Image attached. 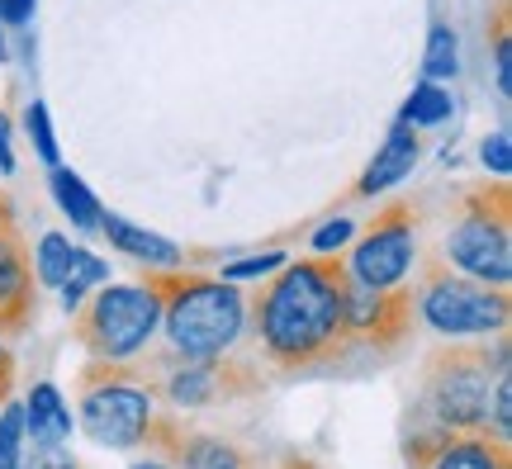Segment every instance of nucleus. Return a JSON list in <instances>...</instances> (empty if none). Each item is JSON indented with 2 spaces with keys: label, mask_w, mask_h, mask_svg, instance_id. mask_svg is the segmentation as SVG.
Segmentation results:
<instances>
[{
  "label": "nucleus",
  "mask_w": 512,
  "mask_h": 469,
  "mask_svg": "<svg viewBox=\"0 0 512 469\" xmlns=\"http://www.w3.org/2000/svg\"><path fill=\"white\" fill-rule=\"evenodd\" d=\"M347 261L342 256H304L285 261L280 275L252 299V323L261 356L275 370H332L351 361V337L342 318V294H347Z\"/></svg>",
  "instance_id": "f257e3e1"
},
{
  "label": "nucleus",
  "mask_w": 512,
  "mask_h": 469,
  "mask_svg": "<svg viewBox=\"0 0 512 469\" xmlns=\"http://www.w3.org/2000/svg\"><path fill=\"white\" fill-rule=\"evenodd\" d=\"M162 299V327L176 356H223L247 332V299L233 280L195 271H152L143 266V280Z\"/></svg>",
  "instance_id": "f03ea898"
},
{
  "label": "nucleus",
  "mask_w": 512,
  "mask_h": 469,
  "mask_svg": "<svg viewBox=\"0 0 512 469\" xmlns=\"http://www.w3.org/2000/svg\"><path fill=\"white\" fill-rule=\"evenodd\" d=\"M508 370V332L498 337V356L489 365V346L479 337L441 346L422 361L418 413L446 432H489V379Z\"/></svg>",
  "instance_id": "7ed1b4c3"
},
{
  "label": "nucleus",
  "mask_w": 512,
  "mask_h": 469,
  "mask_svg": "<svg viewBox=\"0 0 512 469\" xmlns=\"http://www.w3.org/2000/svg\"><path fill=\"white\" fill-rule=\"evenodd\" d=\"M81 408L76 422L105 451H133L143 446L157 417V394L143 384V365L128 361H91L76 375Z\"/></svg>",
  "instance_id": "20e7f679"
},
{
  "label": "nucleus",
  "mask_w": 512,
  "mask_h": 469,
  "mask_svg": "<svg viewBox=\"0 0 512 469\" xmlns=\"http://www.w3.org/2000/svg\"><path fill=\"white\" fill-rule=\"evenodd\" d=\"M413 294H418L413 308L422 313V323L432 327L437 337H446V342L508 332V318H512L508 289L460 275L446 256H427L422 261V280Z\"/></svg>",
  "instance_id": "39448f33"
},
{
  "label": "nucleus",
  "mask_w": 512,
  "mask_h": 469,
  "mask_svg": "<svg viewBox=\"0 0 512 469\" xmlns=\"http://www.w3.org/2000/svg\"><path fill=\"white\" fill-rule=\"evenodd\" d=\"M76 342L91 351V361H133L162 327V299L147 285H95V294L81 299Z\"/></svg>",
  "instance_id": "423d86ee"
},
{
  "label": "nucleus",
  "mask_w": 512,
  "mask_h": 469,
  "mask_svg": "<svg viewBox=\"0 0 512 469\" xmlns=\"http://www.w3.org/2000/svg\"><path fill=\"white\" fill-rule=\"evenodd\" d=\"M446 256L460 275L503 285L512 280V185L484 181L465 195V214L446 237Z\"/></svg>",
  "instance_id": "0eeeda50"
},
{
  "label": "nucleus",
  "mask_w": 512,
  "mask_h": 469,
  "mask_svg": "<svg viewBox=\"0 0 512 469\" xmlns=\"http://www.w3.org/2000/svg\"><path fill=\"white\" fill-rule=\"evenodd\" d=\"M418 261V204L413 199H389L380 214L370 218L361 242L351 247L347 271L356 285L394 289L413 275Z\"/></svg>",
  "instance_id": "6e6552de"
},
{
  "label": "nucleus",
  "mask_w": 512,
  "mask_h": 469,
  "mask_svg": "<svg viewBox=\"0 0 512 469\" xmlns=\"http://www.w3.org/2000/svg\"><path fill=\"white\" fill-rule=\"evenodd\" d=\"M143 384L171 408H209V403H228V398L261 394L266 379L252 365L228 361L223 356H181V365H162V375H143Z\"/></svg>",
  "instance_id": "1a4fd4ad"
},
{
  "label": "nucleus",
  "mask_w": 512,
  "mask_h": 469,
  "mask_svg": "<svg viewBox=\"0 0 512 469\" xmlns=\"http://www.w3.org/2000/svg\"><path fill=\"white\" fill-rule=\"evenodd\" d=\"M413 289H370L347 280L342 294V318H347V337L356 351H375V356H394L408 346L413 332Z\"/></svg>",
  "instance_id": "9d476101"
},
{
  "label": "nucleus",
  "mask_w": 512,
  "mask_h": 469,
  "mask_svg": "<svg viewBox=\"0 0 512 469\" xmlns=\"http://www.w3.org/2000/svg\"><path fill=\"white\" fill-rule=\"evenodd\" d=\"M38 313V294H34V261L24 247L19 223H0V337H19L29 332Z\"/></svg>",
  "instance_id": "9b49d317"
},
{
  "label": "nucleus",
  "mask_w": 512,
  "mask_h": 469,
  "mask_svg": "<svg viewBox=\"0 0 512 469\" xmlns=\"http://www.w3.org/2000/svg\"><path fill=\"white\" fill-rule=\"evenodd\" d=\"M422 162V133L408 119H394L389 138L380 143V152L370 157V166L361 171V181L347 190V199H375L384 190H394L399 181L413 176V166Z\"/></svg>",
  "instance_id": "f8f14e48"
},
{
  "label": "nucleus",
  "mask_w": 512,
  "mask_h": 469,
  "mask_svg": "<svg viewBox=\"0 0 512 469\" xmlns=\"http://www.w3.org/2000/svg\"><path fill=\"white\" fill-rule=\"evenodd\" d=\"M413 469H512V451L494 432H446Z\"/></svg>",
  "instance_id": "ddd939ff"
},
{
  "label": "nucleus",
  "mask_w": 512,
  "mask_h": 469,
  "mask_svg": "<svg viewBox=\"0 0 512 469\" xmlns=\"http://www.w3.org/2000/svg\"><path fill=\"white\" fill-rule=\"evenodd\" d=\"M100 228H105V237H110L114 252L128 256V261H138V266H152V271H176V266L190 261L171 237L147 233V228H138V223H128V218H119V214H100Z\"/></svg>",
  "instance_id": "4468645a"
},
{
  "label": "nucleus",
  "mask_w": 512,
  "mask_h": 469,
  "mask_svg": "<svg viewBox=\"0 0 512 469\" xmlns=\"http://www.w3.org/2000/svg\"><path fill=\"white\" fill-rule=\"evenodd\" d=\"M24 436L29 446H67L72 441V408L62 403L57 384H34L24 398Z\"/></svg>",
  "instance_id": "2eb2a0df"
},
{
  "label": "nucleus",
  "mask_w": 512,
  "mask_h": 469,
  "mask_svg": "<svg viewBox=\"0 0 512 469\" xmlns=\"http://www.w3.org/2000/svg\"><path fill=\"white\" fill-rule=\"evenodd\" d=\"M176 469H256V455L242 451L228 436H190L185 432L181 451H176Z\"/></svg>",
  "instance_id": "dca6fc26"
},
{
  "label": "nucleus",
  "mask_w": 512,
  "mask_h": 469,
  "mask_svg": "<svg viewBox=\"0 0 512 469\" xmlns=\"http://www.w3.org/2000/svg\"><path fill=\"white\" fill-rule=\"evenodd\" d=\"M48 185H53V199L57 209L72 218L76 228H100V199L91 195V185L81 181L76 171H67V166H53V176H48Z\"/></svg>",
  "instance_id": "f3484780"
},
{
  "label": "nucleus",
  "mask_w": 512,
  "mask_h": 469,
  "mask_svg": "<svg viewBox=\"0 0 512 469\" xmlns=\"http://www.w3.org/2000/svg\"><path fill=\"white\" fill-rule=\"evenodd\" d=\"M105 280H110V266H105L95 252L76 247L72 266H67V280L57 285V289H62V308H67V313H76V308H81V299H86L95 285H105Z\"/></svg>",
  "instance_id": "a211bd4d"
},
{
  "label": "nucleus",
  "mask_w": 512,
  "mask_h": 469,
  "mask_svg": "<svg viewBox=\"0 0 512 469\" xmlns=\"http://www.w3.org/2000/svg\"><path fill=\"white\" fill-rule=\"evenodd\" d=\"M422 72H427V81H446V76L460 72V43H456V29H451L446 19H432V29H427Z\"/></svg>",
  "instance_id": "6ab92c4d"
},
{
  "label": "nucleus",
  "mask_w": 512,
  "mask_h": 469,
  "mask_svg": "<svg viewBox=\"0 0 512 469\" xmlns=\"http://www.w3.org/2000/svg\"><path fill=\"white\" fill-rule=\"evenodd\" d=\"M451 109H456L451 91H441L437 81H422V86H413V95H408V105H403L399 119H408L413 128H432V124H446Z\"/></svg>",
  "instance_id": "aec40b11"
},
{
  "label": "nucleus",
  "mask_w": 512,
  "mask_h": 469,
  "mask_svg": "<svg viewBox=\"0 0 512 469\" xmlns=\"http://www.w3.org/2000/svg\"><path fill=\"white\" fill-rule=\"evenodd\" d=\"M72 242L62 233H43L38 237V252H34V280L43 289H57L67 280V266H72Z\"/></svg>",
  "instance_id": "412c9836"
},
{
  "label": "nucleus",
  "mask_w": 512,
  "mask_h": 469,
  "mask_svg": "<svg viewBox=\"0 0 512 469\" xmlns=\"http://www.w3.org/2000/svg\"><path fill=\"white\" fill-rule=\"evenodd\" d=\"M489 38H494V81H498V100L512 95V29H508V0L494 5L489 19Z\"/></svg>",
  "instance_id": "4be33fe9"
},
{
  "label": "nucleus",
  "mask_w": 512,
  "mask_h": 469,
  "mask_svg": "<svg viewBox=\"0 0 512 469\" xmlns=\"http://www.w3.org/2000/svg\"><path fill=\"white\" fill-rule=\"evenodd\" d=\"M24 455V403H0V469H19Z\"/></svg>",
  "instance_id": "5701e85b"
},
{
  "label": "nucleus",
  "mask_w": 512,
  "mask_h": 469,
  "mask_svg": "<svg viewBox=\"0 0 512 469\" xmlns=\"http://www.w3.org/2000/svg\"><path fill=\"white\" fill-rule=\"evenodd\" d=\"M24 124H29V138H34L38 157H43L48 166H62V162H57V133H53V119H48V105H43V100H34V105H29Z\"/></svg>",
  "instance_id": "b1692460"
},
{
  "label": "nucleus",
  "mask_w": 512,
  "mask_h": 469,
  "mask_svg": "<svg viewBox=\"0 0 512 469\" xmlns=\"http://www.w3.org/2000/svg\"><path fill=\"white\" fill-rule=\"evenodd\" d=\"M489 432L512 441V375H494V403H489Z\"/></svg>",
  "instance_id": "393cba45"
},
{
  "label": "nucleus",
  "mask_w": 512,
  "mask_h": 469,
  "mask_svg": "<svg viewBox=\"0 0 512 469\" xmlns=\"http://www.w3.org/2000/svg\"><path fill=\"white\" fill-rule=\"evenodd\" d=\"M285 266V252H261V256H242V261H228L223 266V280H252V275H266V271H280Z\"/></svg>",
  "instance_id": "a878e982"
},
{
  "label": "nucleus",
  "mask_w": 512,
  "mask_h": 469,
  "mask_svg": "<svg viewBox=\"0 0 512 469\" xmlns=\"http://www.w3.org/2000/svg\"><path fill=\"white\" fill-rule=\"evenodd\" d=\"M19 469H81V465L67 455V446H24Z\"/></svg>",
  "instance_id": "bb28decb"
},
{
  "label": "nucleus",
  "mask_w": 512,
  "mask_h": 469,
  "mask_svg": "<svg viewBox=\"0 0 512 469\" xmlns=\"http://www.w3.org/2000/svg\"><path fill=\"white\" fill-rule=\"evenodd\" d=\"M351 233H356V228H351V218H332V223H323V228L313 233V252L318 256L342 252V247L351 242Z\"/></svg>",
  "instance_id": "cd10ccee"
},
{
  "label": "nucleus",
  "mask_w": 512,
  "mask_h": 469,
  "mask_svg": "<svg viewBox=\"0 0 512 469\" xmlns=\"http://www.w3.org/2000/svg\"><path fill=\"white\" fill-rule=\"evenodd\" d=\"M479 162L489 166L494 176H503V181H508V171H512V147H508V133H494V138H484V147H479Z\"/></svg>",
  "instance_id": "c85d7f7f"
},
{
  "label": "nucleus",
  "mask_w": 512,
  "mask_h": 469,
  "mask_svg": "<svg viewBox=\"0 0 512 469\" xmlns=\"http://www.w3.org/2000/svg\"><path fill=\"white\" fill-rule=\"evenodd\" d=\"M29 15H34V0H0V24L19 29V24H29Z\"/></svg>",
  "instance_id": "c756f323"
},
{
  "label": "nucleus",
  "mask_w": 512,
  "mask_h": 469,
  "mask_svg": "<svg viewBox=\"0 0 512 469\" xmlns=\"http://www.w3.org/2000/svg\"><path fill=\"white\" fill-rule=\"evenodd\" d=\"M10 389H15V356H10V346L0 337V403L10 398Z\"/></svg>",
  "instance_id": "7c9ffc66"
},
{
  "label": "nucleus",
  "mask_w": 512,
  "mask_h": 469,
  "mask_svg": "<svg viewBox=\"0 0 512 469\" xmlns=\"http://www.w3.org/2000/svg\"><path fill=\"white\" fill-rule=\"evenodd\" d=\"M15 171V152H10V119L0 114V176Z\"/></svg>",
  "instance_id": "2f4dec72"
},
{
  "label": "nucleus",
  "mask_w": 512,
  "mask_h": 469,
  "mask_svg": "<svg viewBox=\"0 0 512 469\" xmlns=\"http://www.w3.org/2000/svg\"><path fill=\"white\" fill-rule=\"evenodd\" d=\"M275 469H323V465H318V460H309V455H285Z\"/></svg>",
  "instance_id": "473e14b6"
},
{
  "label": "nucleus",
  "mask_w": 512,
  "mask_h": 469,
  "mask_svg": "<svg viewBox=\"0 0 512 469\" xmlns=\"http://www.w3.org/2000/svg\"><path fill=\"white\" fill-rule=\"evenodd\" d=\"M10 218H15V209H10V195L0 190V223H10Z\"/></svg>",
  "instance_id": "72a5a7b5"
},
{
  "label": "nucleus",
  "mask_w": 512,
  "mask_h": 469,
  "mask_svg": "<svg viewBox=\"0 0 512 469\" xmlns=\"http://www.w3.org/2000/svg\"><path fill=\"white\" fill-rule=\"evenodd\" d=\"M133 469H171V465H162V460H147V465H133Z\"/></svg>",
  "instance_id": "f704fd0d"
}]
</instances>
